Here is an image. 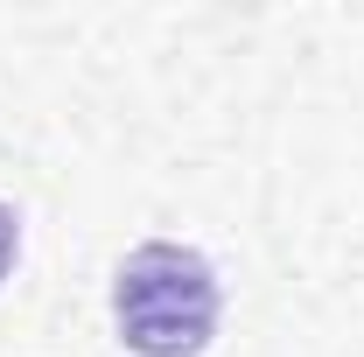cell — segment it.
<instances>
[{"label":"cell","mask_w":364,"mask_h":357,"mask_svg":"<svg viewBox=\"0 0 364 357\" xmlns=\"http://www.w3.org/2000/svg\"><path fill=\"white\" fill-rule=\"evenodd\" d=\"M218 315H225V287L196 245L147 238L112 273V322L134 357H203L218 336Z\"/></svg>","instance_id":"6da1fadb"},{"label":"cell","mask_w":364,"mask_h":357,"mask_svg":"<svg viewBox=\"0 0 364 357\" xmlns=\"http://www.w3.org/2000/svg\"><path fill=\"white\" fill-rule=\"evenodd\" d=\"M14 252H21V218H14V203H0V280L14 267Z\"/></svg>","instance_id":"7a4b0ae2"}]
</instances>
